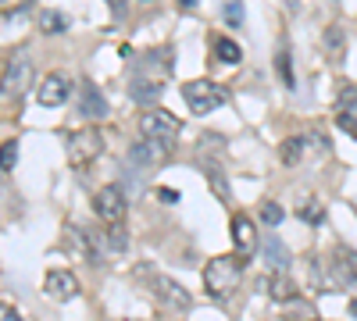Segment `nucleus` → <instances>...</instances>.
<instances>
[{
	"mask_svg": "<svg viewBox=\"0 0 357 321\" xmlns=\"http://www.w3.org/2000/svg\"><path fill=\"white\" fill-rule=\"evenodd\" d=\"M240 275H243V264L240 257H215V261L204 264V289L207 296L215 300H229L240 286Z\"/></svg>",
	"mask_w": 357,
	"mask_h": 321,
	"instance_id": "1",
	"label": "nucleus"
},
{
	"mask_svg": "<svg viewBox=\"0 0 357 321\" xmlns=\"http://www.w3.org/2000/svg\"><path fill=\"white\" fill-rule=\"evenodd\" d=\"M136 271H139V278H143V282L154 289V296L161 300L164 307H172V311H190L193 296H190V289H186L182 282H175L172 275H164V271H154V268H146V264H139Z\"/></svg>",
	"mask_w": 357,
	"mask_h": 321,
	"instance_id": "2",
	"label": "nucleus"
},
{
	"mask_svg": "<svg viewBox=\"0 0 357 321\" xmlns=\"http://www.w3.org/2000/svg\"><path fill=\"white\" fill-rule=\"evenodd\" d=\"M182 100L190 107V115H211L215 107L229 104V93L222 86H215L211 79H190L182 86Z\"/></svg>",
	"mask_w": 357,
	"mask_h": 321,
	"instance_id": "3",
	"label": "nucleus"
},
{
	"mask_svg": "<svg viewBox=\"0 0 357 321\" xmlns=\"http://www.w3.org/2000/svg\"><path fill=\"white\" fill-rule=\"evenodd\" d=\"M65 146H68V161L75 168H86V164H93L104 154V133H100V128H93V125L75 128V133H68Z\"/></svg>",
	"mask_w": 357,
	"mask_h": 321,
	"instance_id": "4",
	"label": "nucleus"
},
{
	"mask_svg": "<svg viewBox=\"0 0 357 321\" xmlns=\"http://www.w3.org/2000/svg\"><path fill=\"white\" fill-rule=\"evenodd\" d=\"M32 75H36V68H32L29 57L8 61L4 75H0V97H4V100H22L29 93V86H32Z\"/></svg>",
	"mask_w": 357,
	"mask_h": 321,
	"instance_id": "5",
	"label": "nucleus"
},
{
	"mask_svg": "<svg viewBox=\"0 0 357 321\" xmlns=\"http://www.w3.org/2000/svg\"><path fill=\"white\" fill-rule=\"evenodd\" d=\"M139 133L146 139H161V143H172L175 146V136H179V118L168 115L164 107H146L139 115Z\"/></svg>",
	"mask_w": 357,
	"mask_h": 321,
	"instance_id": "6",
	"label": "nucleus"
},
{
	"mask_svg": "<svg viewBox=\"0 0 357 321\" xmlns=\"http://www.w3.org/2000/svg\"><path fill=\"white\" fill-rule=\"evenodd\" d=\"M93 211L104 225H122L125 211H129V200H125L122 186H100L93 193Z\"/></svg>",
	"mask_w": 357,
	"mask_h": 321,
	"instance_id": "7",
	"label": "nucleus"
},
{
	"mask_svg": "<svg viewBox=\"0 0 357 321\" xmlns=\"http://www.w3.org/2000/svg\"><path fill=\"white\" fill-rule=\"evenodd\" d=\"M168 154H172V143H161V139H139L129 146V154H125V161H129V168L136 171H146V168H154L161 161H168Z\"/></svg>",
	"mask_w": 357,
	"mask_h": 321,
	"instance_id": "8",
	"label": "nucleus"
},
{
	"mask_svg": "<svg viewBox=\"0 0 357 321\" xmlns=\"http://www.w3.org/2000/svg\"><path fill=\"white\" fill-rule=\"evenodd\" d=\"M229 232H233V246H236V257H240V261H250V257L261 250L258 228H254V222H250L247 214H236V218L229 222Z\"/></svg>",
	"mask_w": 357,
	"mask_h": 321,
	"instance_id": "9",
	"label": "nucleus"
},
{
	"mask_svg": "<svg viewBox=\"0 0 357 321\" xmlns=\"http://www.w3.org/2000/svg\"><path fill=\"white\" fill-rule=\"evenodd\" d=\"M68 93H72V79L65 72H50V75H44V82L36 86L39 107H61L68 100Z\"/></svg>",
	"mask_w": 357,
	"mask_h": 321,
	"instance_id": "10",
	"label": "nucleus"
},
{
	"mask_svg": "<svg viewBox=\"0 0 357 321\" xmlns=\"http://www.w3.org/2000/svg\"><path fill=\"white\" fill-rule=\"evenodd\" d=\"M329 271L336 275V278H332V289L354 286V282H357V250H350V246H336L332 261H329Z\"/></svg>",
	"mask_w": 357,
	"mask_h": 321,
	"instance_id": "11",
	"label": "nucleus"
},
{
	"mask_svg": "<svg viewBox=\"0 0 357 321\" xmlns=\"http://www.w3.org/2000/svg\"><path fill=\"white\" fill-rule=\"evenodd\" d=\"M75 293H79V278L72 271H61V268L47 271V278H44V296L47 300L61 304V300H72Z\"/></svg>",
	"mask_w": 357,
	"mask_h": 321,
	"instance_id": "12",
	"label": "nucleus"
},
{
	"mask_svg": "<svg viewBox=\"0 0 357 321\" xmlns=\"http://www.w3.org/2000/svg\"><path fill=\"white\" fill-rule=\"evenodd\" d=\"M164 93V82L157 75H133L129 79V97L136 104H157Z\"/></svg>",
	"mask_w": 357,
	"mask_h": 321,
	"instance_id": "13",
	"label": "nucleus"
},
{
	"mask_svg": "<svg viewBox=\"0 0 357 321\" xmlns=\"http://www.w3.org/2000/svg\"><path fill=\"white\" fill-rule=\"evenodd\" d=\"M79 111L86 118H104L108 115V97L97 90V82H82V93H79Z\"/></svg>",
	"mask_w": 357,
	"mask_h": 321,
	"instance_id": "14",
	"label": "nucleus"
},
{
	"mask_svg": "<svg viewBox=\"0 0 357 321\" xmlns=\"http://www.w3.org/2000/svg\"><path fill=\"white\" fill-rule=\"evenodd\" d=\"M264 264H268V271H276V275L289 271V246L282 240H276V235L264 243Z\"/></svg>",
	"mask_w": 357,
	"mask_h": 321,
	"instance_id": "15",
	"label": "nucleus"
},
{
	"mask_svg": "<svg viewBox=\"0 0 357 321\" xmlns=\"http://www.w3.org/2000/svg\"><path fill=\"white\" fill-rule=\"evenodd\" d=\"M204 171H207V186H211V193H215V197L222 200V204H229V200H233V189H229V179H225V171H222V164L215 161H207L204 164Z\"/></svg>",
	"mask_w": 357,
	"mask_h": 321,
	"instance_id": "16",
	"label": "nucleus"
},
{
	"mask_svg": "<svg viewBox=\"0 0 357 321\" xmlns=\"http://www.w3.org/2000/svg\"><path fill=\"white\" fill-rule=\"evenodd\" d=\"M211 47H215V57L225 61V64H240L243 61V47L233 43L229 36H211Z\"/></svg>",
	"mask_w": 357,
	"mask_h": 321,
	"instance_id": "17",
	"label": "nucleus"
},
{
	"mask_svg": "<svg viewBox=\"0 0 357 321\" xmlns=\"http://www.w3.org/2000/svg\"><path fill=\"white\" fill-rule=\"evenodd\" d=\"M325 54H329V61H343V54H347V36H343L340 26H329V29H325Z\"/></svg>",
	"mask_w": 357,
	"mask_h": 321,
	"instance_id": "18",
	"label": "nucleus"
},
{
	"mask_svg": "<svg viewBox=\"0 0 357 321\" xmlns=\"http://www.w3.org/2000/svg\"><path fill=\"white\" fill-rule=\"evenodd\" d=\"M286 318L289 321H318V311H314V304H307V300H286Z\"/></svg>",
	"mask_w": 357,
	"mask_h": 321,
	"instance_id": "19",
	"label": "nucleus"
},
{
	"mask_svg": "<svg viewBox=\"0 0 357 321\" xmlns=\"http://www.w3.org/2000/svg\"><path fill=\"white\" fill-rule=\"evenodd\" d=\"M300 157H304V139H300V136L282 139V146H279V161H282L286 168H293V164H300Z\"/></svg>",
	"mask_w": 357,
	"mask_h": 321,
	"instance_id": "20",
	"label": "nucleus"
},
{
	"mask_svg": "<svg viewBox=\"0 0 357 321\" xmlns=\"http://www.w3.org/2000/svg\"><path fill=\"white\" fill-rule=\"evenodd\" d=\"M65 29H68V18L61 14V11H39V32L57 36V32H65Z\"/></svg>",
	"mask_w": 357,
	"mask_h": 321,
	"instance_id": "21",
	"label": "nucleus"
},
{
	"mask_svg": "<svg viewBox=\"0 0 357 321\" xmlns=\"http://www.w3.org/2000/svg\"><path fill=\"white\" fill-rule=\"evenodd\" d=\"M65 250H68V253H75V257H90V250H86V235H82V228L65 225Z\"/></svg>",
	"mask_w": 357,
	"mask_h": 321,
	"instance_id": "22",
	"label": "nucleus"
},
{
	"mask_svg": "<svg viewBox=\"0 0 357 321\" xmlns=\"http://www.w3.org/2000/svg\"><path fill=\"white\" fill-rule=\"evenodd\" d=\"M271 296L279 300V304H286V300H293V282H289V275L286 271H279V275H271Z\"/></svg>",
	"mask_w": 357,
	"mask_h": 321,
	"instance_id": "23",
	"label": "nucleus"
},
{
	"mask_svg": "<svg viewBox=\"0 0 357 321\" xmlns=\"http://www.w3.org/2000/svg\"><path fill=\"white\" fill-rule=\"evenodd\" d=\"M261 222H264L268 228L282 225V222H286V214H282V204H276V200H264V204H261Z\"/></svg>",
	"mask_w": 357,
	"mask_h": 321,
	"instance_id": "24",
	"label": "nucleus"
},
{
	"mask_svg": "<svg viewBox=\"0 0 357 321\" xmlns=\"http://www.w3.org/2000/svg\"><path fill=\"white\" fill-rule=\"evenodd\" d=\"M297 214H300L307 225H322V218H325V211H322L318 200H304V204H297Z\"/></svg>",
	"mask_w": 357,
	"mask_h": 321,
	"instance_id": "25",
	"label": "nucleus"
},
{
	"mask_svg": "<svg viewBox=\"0 0 357 321\" xmlns=\"http://www.w3.org/2000/svg\"><path fill=\"white\" fill-rule=\"evenodd\" d=\"M15 161H18V143L4 139V143H0V171H11Z\"/></svg>",
	"mask_w": 357,
	"mask_h": 321,
	"instance_id": "26",
	"label": "nucleus"
},
{
	"mask_svg": "<svg viewBox=\"0 0 357 321\" xmlns=\"http://www.w3.org/2000/svg\"><path fill=\"white\" fill-rule=\"evenodd\" d=\"M108 243H111V250H115V253H122L125 246H129V235H125V228H122V225H108Z\"/></svg>",
	"mask_w": 357,
	"mask_h": 321,
	"instance_id": "27",
	"label": "nucleus"
},
{
	"mask_svg": "<svg viewBox=\"0 0 357 321\" xmlns=\"http://www.w3.org/2000/svg\"><path fill=\"white\" fill-rule=\"evenodd\" d=\"M340 111L357 115V86H347V90L340 93Z\"/></svg>",
	"mask_w": 357,
	"mask_h": 321,
	"instance_id": "28",
	"label": "nucleus"
},
{
	"mask_svg": "<svg viewBox=\"0 0 357 321\" xmlns=\"http://www.w3.org/2000/svg\"><path fill=\"white\" fill-rule=\"evenodd\" d=\"M276 64H279V75H282V82H286V86H293V64H289V50H279Z\"/></svg>",
	"mask_w": 357,
	"mask_h": 321,
	"instance_id": "29",
	"label": "nucleus"
},
{
	"mask_svg": "<svg viewBox=\"0 0 357 321\" xmlns=\"http://www.w3.org/2000/svg\"><path fill=\"white\" fill-rule=\"evenodd\" d=\"M225 21H229V26H243V4H240V0L225 4Z\"/></svg>",
	"mask_w": 357,
	"mask_h": 321,
	"instance_id": "30",
	"label": "nucleus"
},
{
	"mask_svg": "<svg viewBox=\"0 0 357 321\" xmlns=\"http://www.w3.org/2000/svg\"><path fill=\"white\" fill-rule=\"evenodd\" d=\"M336 121H340V125L347 128L350 136H357V115H350V111H340V118H336Z\"/></svg>",
	"mask_w": 357,
	"mask_h": 321,
	"instance_id": "31",
	"label": "nucleus"
},
{
	"mask_svg": "<svg viewBox=\"0 0 357 321\" xmlns=\"http://www.w3.org/2000/svg\"><path fill=\"white\" fill-rule=\"evenodd\" d=\"M311 143L318 146V154H329V139H325V136L318 133V128H314V133H311Z\"/></svg>",
	"mask_w": 357,
	"mask_h": 321,
	"instance_id": "32",
	"label": "nucleus"
},
{
	"mask_svg": "<svg viewBox=\"0 0 357 321\" xmlns=\"http://www.w3.org/2000/svg\"><path fill=\"white\" fill-rule=\"evenodd\" d=\"M0 321H22L15 314V307H8V304H0Z\"/></svg>",
	"mask_w": 357,
	"mask_h": 321,
	"instance_id": "33",
	"label": "nucleus"
},
{
	"mask_svg": "<svg viewBox=\"0 0 357 321\" xmlns=\"http://www.w3.org/2000/svg\"><path fill=\"white\" fill-rule=\"evenodd\" d=\"M161 200H164V204H175L179 197H175V189H168V186H164V189H161Z\"/></svg>",
	"mask_w": 357,
	"mask_h": 321,
	"instance_id": "34",
	"label": "nucleus"
},
{
	"mask_svg": "<svg viewBox=\"0 0 357 321\" xmlns=\"http://www.w3.org/2000/svg\"><path fill=\"white\" fill-rule=\"evenodd\" d=\"M179 4H182V8H197V4H200V0H179Z\"/></svg>",
	"mask_w": 357,
	"mask_h": 321,
	"instance_id": "35",
	"label": "nucleus"
},
{
	"mask_svg": "<svg viewBox=\"0 0 357 321\" xmlns=\"http://www.w3.org/2000/svg\"><path fill=\"white\" fill-rule=\"evenodd\" d=\"M350 318H357V300H354V304H350Z\"/></svg>",
	"mask_w": 357,
	"mask_h": 321,
	"instance_id": "36",
	"label": "nucleus"
},
{
	"mask_svg": "<svg viewBox=\"0 0 357 321\" xmlns=\"http://www.w3.org/2000/svg\"><path fill=\"white\" fill-rule=\"evenodd\" d=\"M143 4H151V0H143Z\"/></svg>",
	"mask_w": 357,
	"mask_h": 321,
	"instance_id": "37",
	"label": "nucleus"
},
{
	"mask_svg": "<svg viewBox=\"0 0 357 321\" xmlns=\"http://www.w3.org/2000/svg\"><path fill=\"white\" fill-rule=\"evenodd\" d=\"M0 4H4V0H0Z\"/></svg>",
	"mask_w": 357,
	"mask_h": 321,
	"instance_id": "38",
	"label": "nucleus"
}]
</instances>
